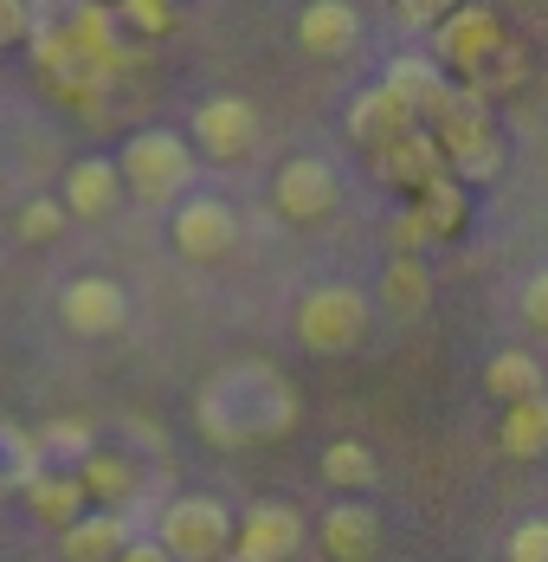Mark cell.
<instances>
[{"instance_id": "obj_24", "label": "cell", "mask_w": 548, "mask_h": 562, "mask_svg": "<svg viewBox=\"0 0 548 562\" xmlns=\"http://www.w3.org/2000/svg\"><path fill=\"white\" fill-rule=\"evenodd\" d=\"M407 207L426 221V233H433V239H452V233L465 226V188H458L452 175H433V181H426Z\"/></svg>"}, {"instance_id": "obj_14", "label": "cell", "mask_w": 548, "mask_h": 562, "mask_svg": "<svg viewBox=\"0 0 548 562\" xmlns=\"http://www.w3.org/2000/svg\"><path fill=\"white\" fill-rule=\"evenodd\" d=\"M407 130H420V123H413V111H407L387 85H368V91L349 98V136H355L368 156H381L387 143H400Z\"/></svg>"}, {"instance_id": "obj_3", "label": "cell", "mask_w": 548, "mask_h": 562, "mask_svg": "<svg viewBox=\"0 0 548 562\" xmlns=\"http://www.w3.org/2000/svg\"><path fill=\"white\" fill-rule=\"evenodd\" d=\"M433 143H438L445 175H452L458 188H478V181H496V175H503V136H496L491 111L471 104L465 91H458V104L433 123Z\"/></svg>"}, {"instance_id": "obj_10", "label": "cell", "mask_w": 548, "mask_h": 562, "mask_svg": "<svg viewBox=\"0 0 548 562\" xmlns=\"http://www.w3.org/2000/svg\"><path fill=\"white\" fill-rule=\"evenodd\" d=\"M58 317H65L71 337H116L129 324V291L104 272H84V279H71L58 291Z\"/></svg>"}, {"instance_id": "obj_30", "label": "cell", "mask_w": 548, "mask_h": 562, "mask_svg": "<svg viewBox=\"0 0 548 562\" xmlns=\"http://www.w3.org/2000/svg\"><path fill=\"white\" fill-rule=\"evenodd\" d=\"M33 20H39V13H33L26 0H0V53L20 46V40H33Z\"/></svg>"}, {"instance_id": "obj_17", "label": "cell", "mask_w": 548, "mask_h": 562, "mask_svg": "<svg viewBox=\"0 0 548 562\" xmlns=\"http://www.w3.org/2000/svg\"><path fill=\"white\" fill-rule=\"evenodd\" d=\"M129 543H136V530H129L123 510H84V517L58 537L65 562H116Z\"/></svg>"}, {"instance_id": "obj_21", "label": "cell", "mask_w": 548, "mask_h": 562, "mask_svg": "<svg viewBox=\"0 0 548 562\" xmlns=\"http://www.w3.org/2000/svg\"><path fill=\"white\" fill-rule=\"evenodd\" d=\"M381 311H393V317H426L433 311V272H426V259H387L381 266Z\"/></svg>"}, {"instance_id": "obj_23", "label": "cell", "mask_w": 548, "mask_h": 562, "mask_svg": "<svg viewBox=\"0 0 548 562\" xmlns=\"http://www.w3.org/2000/svg\"><path fill=\"white\" fill-rule=\"evenodd\" d=\"M484 389L510 407V401H529V394H543V362L529 356V349H496L491 362H484Z\"/></svg>"}, {"instance_id": "obj_2", "label": "cell", "mask_w": 548, "mask_h": 562, "mask_svg": "<svg viewBox=\"0 0 548 562\" xmlns=\"http://www.w3.org/2000/svg\"><path fill=\"white\" fill-rule=\"evenodd\" d=\"M368 324H375V304L355 284H310L297 297V317H290V330H297V342L310 356H349V349H362Z\"/></svg>"}, {"instance_id": "obj_9", "label": "cell", "mask_w": 548, "mask_h": 562, "mask_svg": "<svg viewBox=\"0 0 548 562\" xmlns=\"http://www.w3.org/2000/svg\"><path fill=\"white\" fill-rule=\"evenodd\" d=\"M194 149L214 162H246L259 149V104L239 91H219L194 111Z\"/></svg>"}, {"instance_id": "obj_11", "label": "cell", "mask_w": 548, "mask_h": 562, "mask_svg": "<svg viewBox=\"0 0 548 562\" xmlns=\"http://www.w3.org/2000/svg\"><path fill=\"white\" fill-rule=\"evenodd\" d=\"M381 85L400 98V104H407V111H413V123H420V130H433L438 116L458 104V85H452V78H445L426 53H400L393 65H387Z\"/></svg>"}, {"instance_id": "obj_13", "label": "cell", "mask_w": 548, "mask_h": 562, "mask_svg": "<svg viewBox=\"0 0 548 562\" xmlns=\"http://www.w3.org/2000/svg\"><path fill=\"white\" fill-rule=\"evenodd\" d=\"M317 543H323L329 562H368L381 550V517H375V505H362V498H342V505L323 510Z\"/></svg>"}, {"instance_id": "obj_31", "label": "cell", "mask_w": 548, "mask_h": 562, "mask_svg": "<svg viewBox=\"0 0 548 562\" xmlns=\"http://www.w3.org/2000/svg\"><path fill=\"white\" fill-rule=\"evenodd\" d=\"M523 317H529V330H548V272L523 284Z\"/></svg>"}, {"instance_id": "obj_25", "label": "cell", "mask_w": 548, "mask_h": 562, "mask_svg": "<svg viewBox=\"0 0 548 562\" xmlns=\"http://www.w3.org/2000/svg\"><path fill=\"white\" fill-rule=\"evenodd\" d=\"M323 479L335 485V492H368L375 479H381V465H375V452L362 447V440H329L323 447Z\"/></svg>"}, {"instance_id": "obj_26", "label": "cell", "mask_w": 548, "mask_h": 562, "mask_svg": "<svg viewBox=\"0 0 548 562\" xmlns=\"http://www.w3.org/2000/svg\"><path fill=\"white\" fill-rule=\"evenodd\" d=\"M33 447H39V459H46L53 472H71V465L98 447V440H91V427H84V420H46V427L33 434Z\"/></svg>"}, {"instance_id": "obj_28", "label": "cell", "mask_w": 548, "mask_h": 562, "mask_svg": "<svg viewBox=\"0 0 548 562\" xmlns=\"http://www.w3.org/2000/svg\"><path fill=\"white\" fill-rule=\"evenodd\" d=\"M110 20H116V33H174V7H162V0H123V7H110Z\"/></svg>"}, {"instance_id": "obj_6", "label": "cell", "mask_w": 548, "mask_h": 562, "mask_svg": "<svg viewBox=\"0 0 548 562\" xmlns=\"http://www.w3.org/2000/svg\"><path fill=\"white\" fill-rule=\"evenodd\" d=\"M304 510L284 498H259L252 510L232 517V562H297L304 550Z\"/></svg>"}, {"instance_id": "obj_22", "label": "cell", "mask_w": 548, "mask_h": 562, "mask_svg": "<svg viewBox=\"0 0 548 562\" xmlns=\"http://www.w3.org/2000/svg\"><path fill=\"white\" fill-rule=\"evenodd\" d=\"M523 85H529V46H523V40H503L491 65H484V71H478V78L465 85V98L491 111V98H516Z\"/></svg>"}, {"instance_id": "obj_20", "label": "cell", "mask_w": 548, "mask_h": 562, "mask_svg": "<svg viewBox=\"0 0 548 562\" xmlns=\"http://www.w3.org/2000/svg\"><path fill=\"white\" fill-rule=\"evenodd\" d=\"M26 510H33V517H39L46 530H58V537H65V530H71V524H78V517L91 510V498H84L78 472H53V465H46V472H39V479L26 485Z\"/></svg>"}, {"instance_id": "obj_5", "label": "cell", "mask_w": 548, "mask_h": 562, "mask_svg": "<svg viewBox=\"0 0 548 562\" xmlns=\"http://www.w3.org/2000/svg\"><path fill=\"white\" fill-rule=\"evenodd\" d=\"M156 543L168 562H226L232 557V510L219 498H174L156 517Z\"/></svg>"}, {"instance_id": "obj_19", "label": "cell", "mask_w": 548, "mask_h": 562, "mask_svg": "<svg viewBox=\"0 0 548 562\" xmlns=\"http://www.w3.org/2000/svg\"><path fill=\"white\" fill-rule=\"evenodd\" d=\"M496 452L529 465V459H548V394H529V401H510L503 420H496Z\"/></svg>"}, {"instance_id": "obj_1", "label": "cell", "mask_w": 548, "mask_h": 562, "mask_svg": "<svg viewBox=\"0 0 548 562\" xmlns=\"http://www.w3.org/2000/svg\"><path fill=\"white\" fill-rule=\"evenodd\" d=\"M110 162L123 175V194H136V201H149V207L181 201L187 181H194V149H187L181 130H136Z\"/></svg>"}, {"instance_id": "obj_18", "label": "cell", "mask_w": 548, "mask_h": 562, "mask_svg": "<svg viewBox=\"0 0 548 562\" xmlns=\"http://www.w3.org/2000/svg\"><path fill=\"white\" fill-rule=\"evenodd\" d=\"M375 175H381V181H393V188H407V194H420L433 175H445L433 130H407L400 143H387L381 156H375Z\"/></svg>"}, {"instance_id": "obj_33", "label": "cell", "mask_w": 548, "mask_h": 562, "mask_svg": "<svg viewBox=\"0 0 548 562\" xmlns=\"http://www.w3.org/2000/svg\"><path fill=\"white\" fill-rule=\"evenodd\" d=\"M116 562H168V557H162V543H156V537H136V543H129Z\"/></svg>"}, {"instance_id": "obj_8", "label": "cell", "mask_w": 548, "mask_h": 562, "mask_svg": "<svg viewBox=\"0 0 548 562\" xmlns=\"http://www.w3.org/2000/svg\"><path fill=\"white\" fill-rule=\"evenodd\" d=\"M272 207L290 226H323L335 207H342V181L323 156H290L272 181Z\"/></svg>"}, {"instance_id": "obj_12", "label": "cell", "mask_w": 548, "mask_h": 562, "mask_svg": "<svg viewBox=\"0 0 548 562\" xmlns=\"http://www.w3.org/2000/svg\"><path fill=\"white\" fill-rule=\"evenodd\" d=\"M65 221H110L123 207V175L110 156H78L65 169V194H58Z\"/></svg>"}, {"instance_id": "obj_4", "label": "cell", "mask_w": 548, "mask_h": 562, "mask_svg": "<svg viewBox=\"0 0 548 562\" xmlns=\"http://www.w3.org/2000/svg\"><path fill=\"white\" fill-rule=\"evenodd\" d=\"M503 40H510V26L496 20L491 7H458V13H438V33H433V53L426 58H433L458 91H465V85L496 58Z\"/></svg>"}, {"instance_id": "obj_32", "label": "cell", "mask_w": 548, "mask_h": 562, "mask_svg": "<svg viewBox=\"0 0 548 562\" xmlns=\"http://www.w3.org/2000/svg\"><path fill=\"white\" fill-rule=\"evenodd\" d=\"M393 20H400V26H433L438 7H433V0H400V7H393Z\"/></svg>"}, {"instance_id": "obj_16", "label": "cell", "mask_w": 548, "mask_h": 562, "mask_svg": "<svg viewBox=\"0 0 548 562\" xmlns=\"http://www.w3.org/2000/svg\"><path fill=\"white\" fill-rule=\"evenodd\" d=\"M78 485H84V498H91V510H123L136 492H142V472H136V459H123V452L110 447H91L78 465Z\"/></svg>"}, {"instance_id": "obj_7", "label": "cell", "mask_w": 548, "mask_h": 562, "mask_svg": "<svg viewBox=\"0 0 548 562\" xmlns=\"http://www.w3.org/2000/svg\"><path fill=\"white\" fill-rule=\"evenodd\" d=\"M168 239H174L181 259L214 266V259H226V252L239 246V214H232V201H219V194H187V201L174 207V221H168Z\"/></svg>"}, {"instance_id": "obj_29", "label": "cell", "mask_w": 548, "mask_h": 562, "mask_svg": "<svg viewBox=\"0 0 548 562\" xmlns=\"http://www.w3.org/2000/svg\"><path fill=\"white\" fill-rule=\"evenodd\" d=\"M503 562H548V517H523L503 537Z\"/></svg>"}, {"instance_id": "obj_27", "label": "cell", "mask_w": 548, "mask_h": 562, "mask_svg": "<svg viewBox=\"0 0 548 562\" xmlns=\"http://www.w3.org/2000/svg\"><path fill=\"white\" fill-rule=\"evenodd\" d=\"M65 207H58L53 194H39V201H26V207H20V221H13V233H20V239H26V246H53L58 233H65Z\"/></svg>"}, {"instance_id": "obj_15", "label": "cell", "mask_w": 548, "mask_h": 562, "mask_svg": "<svg viewBox=\"0 0 548 562\" xmlns=\"http://www.w3.org/2000/svg\"><path fill=\"white\" fill-rule=\"evenodd\" d=\"M355 40H362V13L349 0H310L297 13V46L310 58H342L355 53Z\"/></svg>"}]
</instances>
